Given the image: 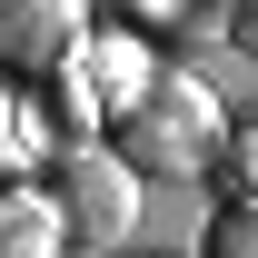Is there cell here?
I'll return each instance as SVG.
<instances>
[{
  "label": "cell",
  "mask_w": 258,
  "mask_h": 258,
  "mask_svg": "<svg viewBox=\"0 0 258 258\" xmlns=\"http://www.w3.org/2000/svg\"><path fill=\"white\" fill-rule=\"evenodd\" d=\"M119 159L139 169V179H199V169L228 149V109L209 80H189V70H149L139 80V99H129L119 119Z\"/></svg>",
  "instance_id": "obj_1"
},
{
  "label": "cell",
  "mask_w": 258,
  "mask_h": 258,
  "mask_svg": "<svg viewBox=\"0 0 258 258\" xmlns=\"http://www.w3.org/2000/svg\"><path fill=\"white\" fill-rule=\"evenodd\" d=\"M50 209H60L70 248H119L139 228V169L119 149H99V139H70L50 159Z\"/></svg>",
  "instance_id": "obj_2"
},
{
  "label": "cell",
  "mask_w": 258,
  "mask_h": 258,
  "mask_svg": "<svg viewBox=\"0 0 258 258\" xmlns=\"http://www.w3.org/2000/svg\"><path fill=\"white\" fill-rule=\"evenodd\" d=\"M90 40V20H80V0H0V60L10 70H60L70 50Z\"/></svg>",
  "instance_id": "obj_3"
},
{
  "label": "cell",
  "mask_w": 258,
  "mask_h": 258,
  "mask_svg": "<svg viewBox=\"0 0 258 258\" xmlns=\"http://www.w3.org/2000/svg\"><path fill=\"white\" fill-rule=\"evenodd\" d=\"M70 228L50 209V189H0V258H60Z\"/></svg>",
  "instance_id": "obj_4"
},
{
  "label": "cell",
  "mask_w": 258,
  "mask_h": 258,
  "mask_svg": "<svg viewBox=\"0 0 258 258\" xmlns=\"http://www.w3.org/2000/svg\"><path fill=\"white\" fill-rule=\"evenodd\" d=\"M129 20L139 30H219L228 0H129Z\"/></svg>",
  "instance_id": "obj_5"
},
{
  "label": "cell",
  "mask_w": 258,
  "mask_h": 258,
  "mask_svg": "<svg viewBox=\"0 0 258 258\" xmlns=\"http://www.w3.org/2000/svg\"><path fill=\"white\" fill-rule=\"evenodd\" d=\"M209 258H258V199H228L209 219Z\"/></svg>",
  "instance_id": "obj_6"
},
{
  "label": "cell",
  "mask_w": 258,
  "mask_h": 258,
  "mask_svg": "<svg viewBox=\"0 0 258 258\" xmlns=\"http://www.w3.org/2000/svg\"><path fill=\"white\" fill-rule=\"evenodd\" d=\"M40 139H50V129H40V109H30V99H10V90H0V169H20V159L40 149Z\"/></svg>",
  "instance_id": "obj_7"
},
{
  "label": "cell",
  "mask_w": 258,
  "mask_h": 258,
  "mask_svg": "<svg viewBox=\"0 0 258 258\" xmlns=\"http://www.w3.org/2000/svg\"><path fill=\"white\" fill-rule=\"evenodd\" d=\"M219 159H228V179H238V199H258V119L228 129V149H219Z\"/></svg>",
  "instance_id": "obj_8"
}]
</instances>
